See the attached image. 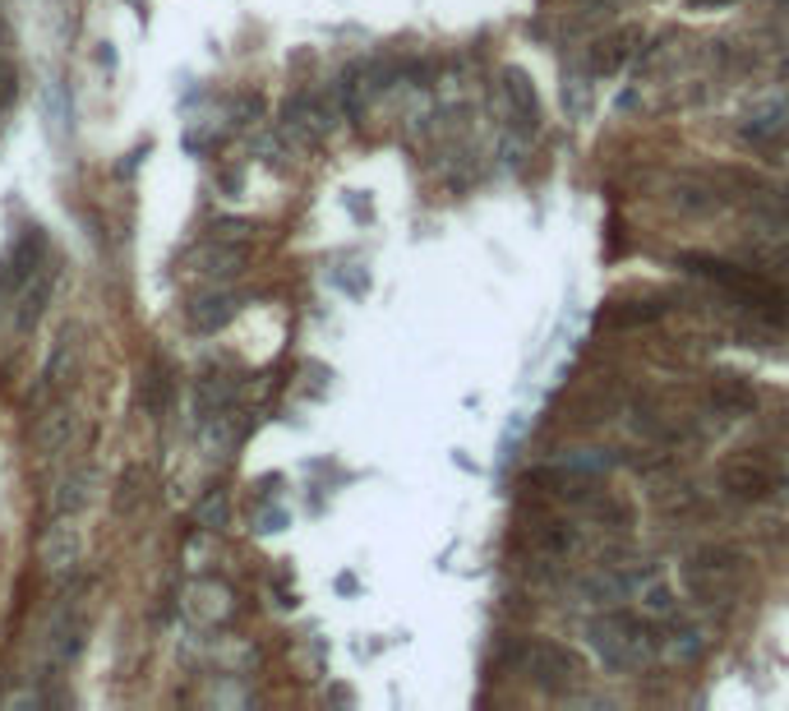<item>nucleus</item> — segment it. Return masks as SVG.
Returning a JSON list of instances; mask_svg holds the SVG:
<instances>
[{
    "label": "nucleus",
    "mask_w": 789,
    "mask_h": 711,
    "mask_svg": "<svg viewBox=\"0 0 789 711\" xmlns=\"http://www.w3.org/2000/svg\"><path fill=\"white\" fill-rule=\"evenodd\" d=\"M679 268H683L688 277H698V283L724 292L752 324H762V328H789V296L771 283V277L757 273V268H743V264L720 259V255H702V250L679 255Z\"/></svg>",
    "instance_id": "f257e3e1"
},
{
    "label": "nucleus",
    "mask_w": 789,
    "mask_h": 711,
    "mask_svg": "<svg viewBox=\"0 0 789 711\" xmlns=\"http://www.w3.org/2000/svg\"><path fill=\"white\" fill-rule=\"evenodd\" d=\"M586 638L610 670H642L647 661L660 656V624L651 614L623 610V605H610L605 614H595Z\"/></svg>",
    "instance_id": "f03ea898"
},
{
    "label": "nucleus",
    "mask_w": 789,
    "mask_h": 711,
    "mask_svg": "<svg viewBox=\"0 0 789 711\" xmlns=\"http://www.w3.org/2000/svg\"><path fill=\"white\" fill-rule=\"evenodd\" d=\"M748 577V564L734 545H702L698 554H688L683 564V586L702 605H716V601H730Z\"/></svg>",
    "instance_id": "7ed1b4c3"
},
{
    "label": "nucleus",
    "mask_w": 789,
    "mask_h": 711,
    "mask_svg": "<svg viewBox=\"0 0 789 711\" xmlns=\"http://www.w3.org/2000/svg\"><path fill=\"white\" fill-rule=\"evenodd\" d=\"M526 679L545 698H568L582 689V661L559 642H531L526 646Z\"/></svg>",
    "instance_id": "20e7f679"
},
{
    "label": "nucleus",
    "mask_w": 789,
    "mask_h": 711,
    "mask_svg": "<svg viewBox=\"0 0 789 711\" xmlns=\"http://www.w3.org/2000/svg\"><path fill=\"white\" fill-rule=\"evenodd\" d=\"M720 481L739 504H767L771 494L785 485V472H780V462H771L762 453H743V457H734L730 467H724Z\"/></svg>",
    "instance_id": "39448f33"
},
{
    "label": "nucleus",
    "mask_w": 789,
    "mask_h": 711,
    "mask_svg": "<svg viewBox=\"0 0 789 711\" xmlns=\"http://www.w3.org/2000/svg\"><path fill=\"white\" fill-rule=\"evenodd\" d=\"M531 481L541 485L554 504H591L601 494V476L586 462H559V467H535Z\"/></svg>",
    "instance_id": "423d86ee"
},
{
    "label": "nucleus",
    "mask_w": 789,
    "mask_h": 711,
    "mask_svg": "<svg viewBox=\"0 0 789 711\" xmlns=\"http://www.w3.org/2000/svg\"><path fill=\"white\" fill-rule=\"evenodd\" d=\"M180 610L189 614L195 624H227L231 614H236V596H231V586L227 582H217V577H195L185 586V596H180Z\"/></svg>",
    "instance_id": "0eeeda50"
},
{
    "label": "nucleus",
    "mask_w": 789,
    "mask_h": 711,
    "mask_svg": "<svg viewBox=\"0 0 789 711\" xmlns=\"http://www.w3.org/2000/svg\"><path fill=\"white\" fill-rule=\"evenodd\" d=\"M88 624H92V605H88V592H79L75 601H66V605L56 610V624H51V656H56V661H75V656L83 652Z\"/></svg>",
    "instance_id": "6e6552de"
},
{
    "label": "nucleus",
    "mask_w": 789,
    "mask_h": 711,
    "mask_svg": "<svg viewBox=\"0 0 789 711\" xmlns=\"http://www.w3.org/2000/svg\"><path fill=\"white\" fill-rule=\"evenodd\" d=\"M739 144L762 152L771 162H785L789 167V116L785 111H767V116H752L748 126L739 130Z\"/></svg>",
    "instance_id": "1a4fd4ad"
},
{
    "label": "nucleus",
    "mask_w": 789,
    "mask_h": 711,
    "mask_svg": "<svg viewBox=\"0 0 789 711\" xmlns=\"http://www.w3.org/2000/svg\"><path fill=\"white\" fill-rule=\"evenodd\" d=\"M83 560V541H79V527H70V517H56V527H47L42 536V569L51 577H70Z\"/></svg>",
    "instance_id": "9d476101"
},
{
    "label": "nucleus",
    "mask_w": 789,
    "mask_h": 711,
    "mask_svg": "<svg viewBox=\"0 0 789 711\" xmlns=\"http://www.w3.org/2000/svg\"><path fill=\"white\" fill-rule=\"evenodd\" d=\"M670 305L660 300V296H628V300H610L605 310H601V328L610 333H628V328H651L665 319Z\"/></svg>",
    "instance_id": "9b49d317"
},
{
    "label": "nucleus",
    "mask_w": 789,
    "mask_h": 711,
    "mask_svg": "<svg viewBox=\"0 0 789 711\" xmlns=\"http://www.w3.org/2000/svg\"><path fill=\"white\" fill-rule=\"evenodd\" d=\"M189 273H204V277H236L240 268H245V245H236V240H223V236H213V240H204L199 250H189Z\"/></svg>",
    "instance_id": "f8f14e48"
},
{
    "label": "nucleus",
    "mask_w": 789,
    "mask_h": 711,
    "mask_svg": "<svg viewBox=\"0 0 789 711\" xmlns=\"http://www.w3.org/2000/svg\"><path fill=\"white\" fill-rule=\"evenodd\" d=\"M499 98H503V107H509V120L517 130H535L541 126V102H535V88H531V79L522 75V70H503V83H499Z\"/></svg>",
    "instance_id": "ddd939ff"
},
{
    "label": "nucleus",
    "mask_w": 789,
    "mask_h": 711,
    "mask_svg": "<svg viewBox=\"0 0 789 711\" xmlns=\"http://www.w3.org/2000/svg\"><path fill=\"white\" fill-rule=\"evenodd\" d=\"M638 47H642V28H614L610 38H601L595 42V51H591V70L595 75H619L628 60L638 56Z\"/></svg>",
    "instance_id": "4468645a"
},
{
    "label": "nucleus",
    "mask_w": 789,
    "mask_h": 711,
    "mask_svg": "<svg viewBox=\"0 0 789 711\" xmlns=\"http://www.w3.org/2000/svg\"><path fill=\"white\" fill-rule=\"evenodd\" d=\"M42 255H47V231H42V227H28V231L19 236V245L10 250V259H6V283H10V287L33 283V273L42 268Z\"/></svg>",
    "instance_id": "2eb2a0df"
},
{
    "label": "nucleus",
    "mask_w": 789,
    "mask_h": 711,
    "mask_svg": "<svg viewBox=\"0 0 789 711\" xmlns=\"http://www.w3.org/2000/svg\"><path fill=\"white\" fill-rule=\"evenodd\" d=\"M236 310H240V300L236 296H227V292H204V296H195L189 300V328L195 333H217V328H227L231 319H236Z\"/></svg>",
    "instance_id": "dca6fc26"
},
{
    "label": "nucleus",
    "mask_w": 789,
    "mask_h": 711,
    "mask_svg": "<svg viewBox=\"0 0 789 711\" xmlns=\"http://www.w3.org/2000/svg\"><path fill=\"white\" fill-rule=\"evenodd\" d=\"M98 485H102L98 467H75L66 481H60V490H56V517L83 513L92 504V494H98Z\"/></svg>",
    "instance_id": "f3484780"
},
{
    "label": "nucleus",
    "mask_w": 789,
    "mask_h": 711,
    "mask_svg": "<svg viewBox=\"0 0 789 711\" xmlns=\"http://www.w3.org/2000/svg\"><path fill=\"white\" fill-rule=\"evenodd\" d=\"M707 402H711V412H720V416H748V412L757 407V393H752V384L724 375V379L711 384Z\"/></svg>",
    "instance_id": "a211bd4d"
},
{
    "label": "nucleus",
    "mask_w": 789,
    "mask_h": 711,
    "mask_svg": "<svg viewBox=\"0 0 789 711\" xmlns=\"http://www.w3.org/2000/svg\"><path fill=\"white\" fill-rule=\"evenodd\" d=\"M70 429H75V416H70L66 407H51V412L38 421V429H33V444H38V453H42V457L66 453V444H70Z\"/></svg>",
    "instance_id": "6ab92c4d"
},
{
    "label": "nucleus",
    "mask_w": 789,
    "mask_h": 711,
    "mask_svg": "<svg viewBox=\"0 0 789 711\" xmlns=\"http://www.w3.org/2000/svg\"><path fill=\"white\" fill-rule=\"evenodd\" d=\"M144 494H148V467H144V462H130V467L120 472V481H116L111 508H116L120 517H130V513L144 504Z\"/></svg>",
    "instance_id": "aec40b11"
},
{
    "label": "nucleus",
    "mask_w": 789,
    "mask_h": 711,
    "mask_svg": "<svg viewBox=\"0 0 789 711\" xmlns=\"http://www.w3.org/2000/svg\"><path fill=\"white\" fill-rule=\"evenodd\" d=\"M531 545L541 550V554H573L578 550V532L568 527V522H559V517H545V522H535L531 527Z\"/></svg>",
    "instance_id": "412c9836"
},
{
    "label": "nucleus",
    "mask_w": 789,
    "mask_h": 711,
    "mask_svg": "<svg viewBox=\"0 0 789 711\" xmlns=\"http://www.w3.org/2000/svg\"><path fill=\"white\" fill-rule=\"evenodd\" d=\"M75 328H66L60 333V343H56V352H51V361H47V369H42V379H47V388L51 393H60L70 384V375H75Z\"/></svg>",
    "instance_id": "4be33fe9"
},
{
    "label": "nucleus",
    "mask_w": 789,
    "mask_h": 711,
    "mask_svg": "<svg viewBox=\"0 0 789 711\" xmlns=\"http://www.w3.org/2000/svg\"><path fill=\"white\" fill-rule=\"evenodd\" d=\"M195 393H199V416H213V412H227L231 402H236V384L227 379V375H208L195 384Z\"/></svg>",
    "instance_id": "5701e85b"
},
{
    "label": "nucleus",
    "mask_w": 789,
    "mask_h": 711,
    "mask_svg": "<svg viewBox=\"0 0 789 711\" xmlns=\"http://www.w3.org/2000/svg\"><path fill=\"white\" fill-rule=\"evenodd\" d=\"M51 287H56V273H51V268H38V287H28V296H23V305H19V328H23V333L42 319L47 300H51Z\"/></svg>",
    "instance_id": "b1692460"
},
{
    "label": "nucleus",
    "mask_w": 789,
    "mask_h": 711,
    "mask_svg": "<svg viewBox=\"0 0 789 711\" xmlns=\"http://www.w3.org/2000/svg\"><path fill=\"white\" fill-rule=\"evenodd\" d=\"M167 397H171V375H167V365H148V375H144V407H148V412H162V407H167Z\"/></svg>",
    "instance_id": "393cba45"
},
{
    "label": "nucleus",
    "mask_w": 789,
    "mask_h": 711,
    "mask_svg": "<svg viewBox=\"0 0 789 711\" xmlns=\"http://www.w3.org/2000/svg\"><path fill=\"white\" fill-rule=\"evenodd\" d=\"M227 513H231V508H227V494L213 490V494H204V504L195 508V522H199L204 532H223V527H227Z\"/></svg>",
    "instance_id": "a878e982"
},
{
    "label": "nucleus",
    "mask_w": 789,
    "mask_h": 711,
    "mask_svg": "<svg viewBox=\"0 0 789 711\" xmlns=\"http://www.w3.org/2000/svg\"><path fill=\"white\" fill-rule=\"evenodd\" d=\"M14 102H19V66L0 60V111H10Z\"/></svg>",
    "instance_id": "bb28decb"
},
{
    "label": "nucleus",
    "mask_w": 789,
    "mask_h": 711,
    "mask_svg": "<svg viewBox=\"0 0 789 711\" xmlns=\"http://www.w3.org/2000/svg\"><path fill=\"white\" fill-rule=\"evenodd\" d=\"M698 10H716V6H730V0H692Z\"/></svg>",
    "instance_id": "cd10ccee"
},
{
    "label": "nucleus",
    "mask_w": 789,
    "mask_h": 711,
    "mask_svg": "<svg viewBox=\"0 0 789 711\" xmlns=\"http://www.w3.org/2000/svg\"><path fill=\"white\" fill-rule=\"evenodd\" d=\"M785 10H789V0H785Z\"/></svg>",
    "instance_id": "c85d7f7f"
}]
</instances>
